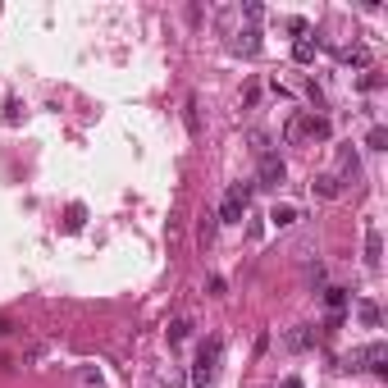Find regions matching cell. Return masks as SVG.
<instances>
[{
    "label": "cell",
    "instance_id": "cell-1",
    "mask_svg": "<svg viewBox=\"0 0 388 388\" xmlns=\"http://www.w3.org/2000/svg\"><path fill=\"white\" fill-rule=\"evenodd\" d=\"M329 133H334V128H329L325 114H306V110H297L293 119H288V133H284V138L297 147V142H325Z\"/></svg>",
    "mask_w": 388,
    "mask_h": 388
},
{
    "label": "cell",
    "instance_id": "cell-2",
    "mask_svg": "<svg viewBox=\"0 0 388 388\" xmlns=\"http://www.w3.org/2000/svg\"><path fill=\"white\" fill-rule=\"evenodd\" d=\"M219 356H224V338H206L197 352V365H192V384L197 388H210L219 375Z\"/></svg>",
    "mask_w": 388,
    "mask_h": 388
},
{
    "label": "cell",
    "instance_id": "cell-3",
    "mask_svg": "<svg viewBox=\"0 0 388 388\" xmlns=\"http://www.w3.org/2000/svg\"><path fill=\"white\" fill-rule=\"evenodd\" d=\"M247 201H251V183H233L224 192V201H219V224H242V215H247Z\"/></svg>",
    "mask_w": 388,
    "mask_h": 388
},
{
    "label": "cell",
    "instance_id": "cell-4",
    "mask_svg": "<svg viewBox=\"0 0 388 388\" xmlns=\"http://www.w3.org/2000/svg\"><path fill=\"white\" fill-rule=\"evenodd\" d=\"M284 178H288V164L279 160L274 151H265V155L256 160V188H265V192H279V188H284Z\"/></svg>",
    "mask_w": 388,
    "mask_h": 388
},
{
    "label": "cell",
    "instance_id": "cell-5",
    "mask_svg": "<svg viewBox=\"0 0 388 388\" xmlns=\"http://www.w3.org/2000/svg\"><path fill=\"white\" fill-rule=\"evenodd\" d=\"M343 365H347V370L365 365V370H375V375H388V347L384 343H370V347H361V352L343 356Z\"/></svg>",
    "mask_w": 388,
    "mask_h": 388
},
{
    "label": "cell",
    "instance_id": "cell-6",
    "mask_svg": "<svg viewBox=\"0 0 388 388\" xmlns=\"http://www.w3.org/2000/svg\"><path fill=\"white\" fill-rule=\"evenodd\" d=\"M284 347H288V352H310V347H315V329H310V325L288 329V334H284Z\"/></svg>",
    "mask_w": 388,
    "mask_h": 388
},
{
    "label": "cell",
    "instance_id": "cell-7",
    "mask_svg": "<svg viewBox=\"0 0 388 388\" xmlns=\"http://www.w3.org/2000/svg\"><path fill=\"white\" fill-rule=\"evenodd\" d=\"M310 192H315L320 201H334L338 192H343V178H338V174H315V183H310Z\"/></svg>",
    "mask_w": 388,
    "mask_h": 388
},
{
    "label": "cell",
    "instance_id": "cell-8",
    "mask_svg": "<svg viewBox=\"0 0 388 388\" xmlns=\"http://www.w3.org/2000/svg\"><path fill=\"white\" fill-rule=\"evenodd\" d=\"M297 219H302V210H297V206H288V201H284V206H279V201L269 206V224H274V229H293Z\"/></svg>",
    "mask_w": 388,
    "mask_h": 388
},
{
    "label": "cell",
    "instance_id": "cell-9",
    "mask_svg": "<svg viewBox=\"0 0 388 388\" xmlns=\"http://www.w3.org/2000/svg\"><path fill=\"white\" fill-rule=\"evenodd\" d=\"M338 60H343V64H352V69H365V64H370V46L352 42V46H343V51H338Z\"/></svg>",
    "mask_w": 388,
    "mask_h": 388
},
{
    "label": "cell",
    "instance_id": "cell-10",
    "mask_svg": "<svg viewBox=\"0 0 388 388\" xmlns=\"http://www.w3.org/2000/svg\"><path fill=\"white\" fill-rule=\"evenodd\" d=\"M365 265H370V269L384 265V238H380V229L365 233Z\"/></svg>",
    "mask_w": 388,
    "mask_h": 388
},
{
    "label": "cell",
    "instance_id": "cell-11",
    "mask_svg": "<svg viewBox=\"0 0 388 388\" xmlns=\"http://www.w3.org/2000/svg\"><path fill=\"white\" fill-rule=\"evenodd\" d=\"M233 51L238 55H260V28H247V32H238V42H233Z\"/></svg>",
    "mask_w": 388,
    "mask_h": 388
},
{
    "label": "cell",
    "instance_id": "cell-12",
    "mask_svg": "<svg viewBox=\"0 0 388 388\" xmlns=\"http://www.w3.org/2000/svg\"><path fill=\"white\" fill-rule=\"evenodd\" d=\"M315 55H320V42H315V37H297V42H293V60H297V64H315Z\"/></svg>",
    "mask_w": 388,
    "mask_h": 388
},
{
    "label": "cell",
    "instance_id": "cell-13",
    "mask_svg": "<svg viewBox=\"0 0 388 388\" xmlns=\"http://www.w3.org/2000/svg\"><path fill=\"white\" fill-rule=\"evenodd\" d=\"M338 174H343V178H356V174H361V164H356V151H352V147H338Z\"/></svg>",
    "mask_w": 388,
    "mask_h": 388
},
{
    "label": "cell",
    "instance_id": "cell-14",
    "mask_svg": "<svg viewBox=\"0 0 388 388\" xmlns=\"http://www.w3.org/2000/svg\"><path fill=\"white\" fill-rule=\"evenodd\" d=\"M325 306H329V315H334V320H343V310H347V293H343V288H325Z\"/></svg>",
    "mask_w": 388,
    "mask_h": 388
},
{
    "label": "cell",
    "instance_id": "cell-15",
    "mask_svg": "<svg viewBox=\"0 0 388 388\" xmlns=\"http://www.w3.org/2000/svg\"><path fill=\"white\" fill-rule=\"evenodd\" d=\"M356 320H361L365 329H380V306L365 297V302H356Z\"/></svg>",
    "mask_w": 388,
    "mask_h": 388
},
{
    "label": "cell",
    "instance_id": "cell-16",
    "mask_svg": "<svg viewBox=\"0 0 388 388\" xmlns=\"http://www.w3.org/2000/svg\"><path fill=\"white\" fill-rule=\"evenodd\" d=\"M0 119L14 128V123H23V105H18V96H5V105H0Z\"/></svg>",
    "mask_w": 388,
    "mask_h": 388
},
{
    "label": "cell",
    "instance_id": "cell-17",
    "mask_svg": "<svg viewBox=\"0 0 388 388\" xmlns=\"http://www.w3.org/2000/svg\"><path fill=\"white\" fill-rule=\"evenodd\" d=\"M365 147H370V151H384L388 147V128H384V123H375V128L365 133Z\"/></svg>",
    "mask_w": 388,
    "mask_h": 388
},
{
    "label": "cell",
    "instance_id": "cell-18",
    "mask_svg": "<svg viewBox=\"0 0 388 388\" xmlns=\"http://www.w3.org/2000/svg\"><path fill=\"white\" fill-rule=\"evenodd\" d=\"M78 384H83V388H105V380H101V370H96V365H83Z\"/></svg>",
    "mask_w": 388,
    "mask_h": 388
},
{
    "label": "cell",
    "instance_id": "cell-19",
    "mask_svg": "<svg viewBox=\"0 0 388 388\" xmlns=\"http://www.w3.org/2000/svg\"><path fill=\"white\" fill-rule=\"evenodd\" d=\"M83 224H87V206H83V201H73V206H69V233H78Z\"/></svg>",
    "mask_w": 388,
    "mask_h": 388
},
{
    "label": "cell",
    "instance_id": "cell-20",
    "mask_svg": "<svg viewBox=\"0 0 388 388\" xmlns=\"http://www.w3.org/2000/svg\"><path fill=\"white\" fill-rule=\"evenodd\" d=\"M188 329H192L188 320H174V325H169V347H178L183 338H188Z\"/></svg>",
    "mask_w": 388,
    "mask_h": 388
},
{
    "label": "cell",
    "instance_id": "cell-21",
    "mask_svg": "<svg viewBox=\"0 0 388 388\" xmlns=\"http://www.w3.org/2000/svg\"><path fill=\"white\" fill-rule=\"evenodd\" d=\"M188 133H192V138L201 133V119H197V96H188Z\"/></svg>",
    "mask_w": 388,
    "mask_h": 388
},
{
    "label": "cell",
    "instance_id": "cell-22",
    "mask_svg": "<svg viewBox=\"0 0 388 388\" xmlns=\"http://www.w3.org/2000/svg\"><path fill=\"white\" fill-rule=\"evenodd\" d=\"M242 14H247V18H251V23H260V14H265V9H260V5H256V0H247V5H242Z\"/></svg>",
    "mask_w": 388,
    "mask_h": 388
},
{
    "label": "cell",
    "instance_id": "cell-23",
    "mask_svg": "<svg viewBox=\"0 0 388 388\" xmlns=\"http://www.w3.org/2000/svg\"><path fill=\"white\" fill-rule=\"evenodd\" d=\"M306 279H310V284H325V265H320V260H315V265H306Z\"/></svg>",
    "mask_w": 388,
    "mask_h": 388
},
{
    "label": "cell",
    "instance_id": "cell-24",
    "mask_svg": "<svg viewBox=\"0 0 388 388\" xmlns=\"http://www.w3.org/2000/svg\"><path fill=\"white\" fill-rule=\"evenodd\" d=\"M210 233H215V215H206V219H201V242H210Z\"/></svg>",
    "mask_w": 388,
    "mask_h": 388
},
{
    "label": "cell",
    "instance_id": "cell-25",
    "mask_svg": "<svg viewBox=\"0 0 388 388\" xmlns=\"http://www.w3.org/2000/svg\"><path fill=\"white\" fill-rule=\"evenodd\" d=\"M160 388H183V380H178V375H164V380H160Z\"/></svg>",
    "mask_w": 388,
    "mask_h": 388
},
{
    "label": "cell",
    "instance_id": "cell-26",
    "mask_svg": "<svg viewBox=\"0 0 388 388\" xmlns=\"http://www.w3.org/2000/svg\"><path fill=\"white\" fill-rule=\"evenodd\" d=\"M284 388H306V384L297 380V375H288V380H284Z\"/></svg>",
    "mask_w": 388,
    "mask_h": 388
},
{
    "label": "cell",
    "instance_id": "cell-27",
    "mask_svg": "<svg viewBox=\"0 0 388 388\" xmlns=\"http://www.w3.org/2000/svg\"><path fill=\"white\" fill-rule=\"evenodd\" d=\"M0 334H9V320L5 315H0Z\"/></svg>",
    "mask_w": 388,
    "mask_h": 388
}]
</instances>
